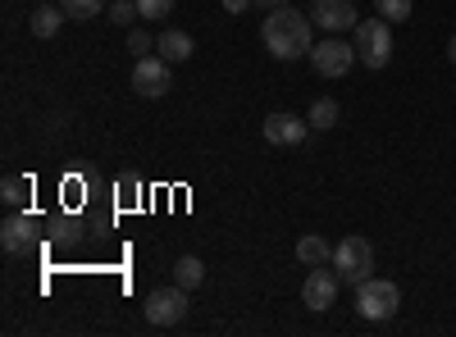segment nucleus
Returning a JSON list of instances; mask_svg holds the SVG:
<instances>
[{"label": "nucleus", "instance_id": "9d476101", "mask_svg": "<svg viewBox=\"0 0 456 337\" xmlns=\"http://www.w3.org/2000/svg\"><path fill=\"white\" fill-rule=\"evenodd\" d=\"M311 19L324 32H347V28H356V5H352V0H315Z\"/></svg>", "mask_w": 456, "mask_h": 337}, {"label": "nucleus", "instance_id": "423d86ee", "mask_svg": "<svg viewBox=\"0 0 456 337\" xmlns=\"http://www.w3.org/2000/svg\"><path fill=\"white\" fill-rule=\"evenodd\" d=\"M311 68L320 73V78H347L352 73V60H356V46L347 42H338V36H324V42L311 46Z\"/></svg>", "mask_w": 456, "mask_h": 337}, {"label": "nucleus", "instance_id": "6ab92c4d", "mask_svg": "<svg viewBox=\"0 0 456 337\" xmlns=\"http://www.w3.org/2000/svg\"><path fill=\"white\" fill-rule=\"evenodd\" d=\"M64 14H69L73 23H87V19L101 14V0H64Z\"/></svg>", "mask_w": 456, "mask_h": 337}, {"label": "nucleus", "instance_id": "f3484780", "mask_svg": "<svg viewBox=\"0 0 456 337\" xmlns=\"http://www.w3.org/2000/svg\"><path fill=\"white\" fill-rule=\"evenodd\" d=\"M311 128H333L338 119H342V105L333 100V96H315V105H311Z\"/></svg>", "mask_w": 456, "mask_h": 337}, {"label": "nucleus", "instance_id": "ddd939ff", "mask_svg": "<svg viewBox=\"0 0 456 337\" xmlns=\"http://www.w3.org/2000/svg\"><path fill=\"white\" fill-rule=\"evenodd\" d=\"M156 51H160V60H169V64H183V60H192V36L187 32H178V28H169V32H160L156 36Z\"/></svg>", "mask_w": 456, "mask_h": 337}, {"label": "nucleus", "instance_id": "4be33fe9", "mask_svg": "<svg viewBox=\"0 0 456 337\" xmlns=\"http://www.w3.org/2000/svg\"><path fill=\"white\" fill-rule=\"evenodd\" d=\"M151 46H156V36H151V32H142V28L128 32V51H133V55H146Z\"/></svg>", "mask_w": 456, "mask_h": 337}, {"label": "nucleus", "instance_id": "f257e3e1", "mask_svg": "<svg viewBox=\"0 0 456 337\" xmlns=\"http://www.w3.org/2000/svg\"><path fill=\"white\" fill-rule=\"evenodd\" d=\"M260 42H265V51H270L274 60H283V64L288 60H301V55H311V46H315V19L292 10V5H279V10L265 14Z\"/></svg>", "mask_w": 456, "mask_h": 337}, {"label": "nucleus", "instance_id": "9b49d317", "mask_svg": "<svg viewBox=\"0 0 456 337\" xmlns=\"http://www.w3.org/2000/svg\"><path fill=\"white\" fill-rule=\"evenodd\" d=\"M311 132V119H297V115H270L265 119V141L274 146H301Z\"/></svg>", "mask_w": 456, "mask_h": 337}, {"label": "nucleus", "instance_id": "a211bd4d", "mask_svg": "<svg viewBox=\"0 0 456 337\" xmlns=\"http://www.w3.org/2000/svg\"><path fill=\"white\" fill-rule=\"evenodd\" d=\"M374 14L388 23H406L411 19V0H374Z\"/></svg>", "mask_w": 456, "mask_h": 337}, {"label": "nucleus", "instance_id": "412c9836", "mask_svg": "<svg viewBox=\"0 0 456 337\" xmlns=\"http://www.w3.org/2000/svg\"><path fill=\"white\" fill-rule=\"evenodd\" d=\"M137 10H142V19H165V14H174V0H137Z\"/></svg>", "mask_w": 456, "mask_h": 337}, {"label": "nucleus", "instance_id": "20e7f679", "mask_svg": "<svg viewBox=\"0 0 456 337\" xmlns=\"http://www.w3.org/2000/svg\"><path fill=\"white\" fill-rule=\"evenodd\" d=\"M397 306H402V292H397L393 278H374V274H370V278L356 287V310H361L365 319H393Z\"/></svg>", "mask_w": 456, "mask_h": 337}, {"label": "nucleus", "instance_id": "2eb2a0df", "mask_svg": "<svg viewBox=\"0 0 456 337\" xmlns=\"http://www.w3.org/2000/svg\"><path fill=\"white\" fill-rule=\"evenodd\" d=\"M201 278H206V265H201L197 255H178V260H174V283H178V287L192 292V287H201Z\"/></svg>", "mask_w": 456, "mask_h": 337}, {"label": "nucleus", "instance_id": "1a4fd4ad", "mask_svg": "<svg viewBox=\"0 0 456 337\" xmlns=\"http://www.w3.org/2000/svg\"><path fill=\"white\" fill-rule=\"evenodd\" d=\"M0 246H5L10 255H28L37 246V219L32 214H10L5 223H0Z\"/></svg>", "mask_w": 456, "mask_h": 337}, {"label": "nucleus", "instance_id": "0eeeda50", "mask_svg": "<svg viewBox=\"0 0 456 337\" xmlns=\"http://www.w3.org/2000/svg\"><path fill=\"white\" fill-rule=\"evenodd\" d=\"M133 87H137V96H146V100L165 96V92H169V60H160V55H137V64H133Z\"/></svg>", "mask_w": 456, "mask_h": 337}, {"label": "nucleus", "instance_id": "4468645a", "mask_svg": "<svg viewBox=\"0 0 456 337\" xmlns=\"http://www.w3.org/2000/svg\"><path fill=\"white\" fill-rule=\"evenodd\" d=\"M297 260H301V265H333V246L320 237V233H306V237H301L297 242Z\"/></svg>", "mask_w": 456, "mask_h": 337}, {"label": "nucleus", "instance_id": "7ed1b4c3", "mask_svg": "<svg viewBox=\"0 0 456 337\" xmlns=\"http://www.w3.org/2000/svg\"><path fill=\"white\" fill-rule=\"evenodd\" d=\"M370 269H374V246H370L361 233L342 237V242L333 246V274L347 283V287H361V283L370 278Z\"/></svg>", "mask_w": 456, "mask_h": 337}, {"label": "nucleus", "instance_id": "5701e85b", "mask_svg": "<svg viewBox=\"0 0 456 337\" xmlns=\"http://www.w3.org/2000/svg\"><path fill=\"white\" fill-rule=\"evenodd\" d=\"M247 5H256V0H224L228 14H247Z\"/></svg>", "mask_w": 456, "mask_h": 337}, {"label": "nucleus", "instance_id": "f03ea898", "mask_svg": "<svg viewBox=\"0 0 456 337\" xmlns=\"http://www.w3.org/2000/svg\"><path fill=\"white\" fill-rule=\"evenodd\" d=\"M352 32H356V60L365 68H388V60H393V23L388 19H361Z\"/></svg>", "mask_w": 456, "mask_h": 337}, {"label": "nucleus", "instance_id": "b1692460", "mask_svg": "<svg viewBox=\"0 0 456 337\" xmlns=\"http://www.w3.org/2000/svg\"><path fill=\"white\" fill-rule=\"evenodd\" d=\"M279 5H288V0H256V10H279Z\"/></svg>", "mask_w": 456, "mask_h": 337}, {"label": "nucleus", "instance_id": "f8f14e48", "mask_svg": "<svg viewBox=\"0 0 456 337\" xmlns=\"http://www.w3.org/2000/svg\"><path fill=\"white\" fill-rule=\"evenodd\" d=\"M64 19H69L64 10H55V5H46V0H42V5H32V14H28V32L37 36V42H51Z\"/></svg>", "mask_w": 456, "mask_h": 337}, {"label": "nucleus", "instance_id": "aec40b11", "mask_svg": "<svg viewBox=\"0 0 456 337\" xmlns=\"http://www.w3.org/2000/svg\"><path fill=\"white\" fill-rule=\"evenodd\" d=\"M110 19L119 23V28H133V23L142 19V10H137V0H114V5H110Z\"/></svg>", "mask_w": 456, "mask_h": 337}, {"label": "nucleus", "instance_id": "dca6fc26", "mask_svg": "<svg viewBox=\"0 0 456 337\" xmlns=\"http://www.w3.org/2000/svg\"><path fill=\"white\" fill-rule=\"evenodd\" d=\"M28 197H32V182H28V178L10 173L5 182H0V201H5L10 210H23V205H28Z\"/></svg>", "mask_w": 456, "mask_h": 337}, {"label": "nucleus", "instance_id": "6e6552de", "mask_svg": "<svg viewBox=\"0 0 456 337\" xmlns=\"http://www.w3.org/2000/svg\"><path fill=\"white\" fill-rule=\"evenodd\" d=\"M338 287H342V278L329 274L324 265H315V269L306 274V283H301V306L315 310V315H324V310L338 301Z\"/></svg>", "mask_w": 456, "mask_h": 337}, {"label": "nucleus", "instance_id": "393cba45", "mask_svg": "<svg viewBox=\"0 0 456 337\" xmlns=\"http://www.w3.org/2000/svg\"><path fill=\"white\" fill-rule=\"evenodd\" d=\"M447 60L456 64V36H452V42H447Z\"/></svg>", "mask_w": 456, "mask_h": 337}, {"label": "nucleus", "instance_id": "39448f33", "mask_svg": "<svg viewBox=\"0 0 456 337\" xmlns=\"http://www.w3.org/2000/svg\"><path fill=\"white\" fill-rule=\"evenodd\" d=\"M142 310H146V319L156 324V328H174V324H183V315H187V287H156V292H146V301H142Z\"/></svg>", "mask_w": 456, "mask_h": 337}]
</instances>
